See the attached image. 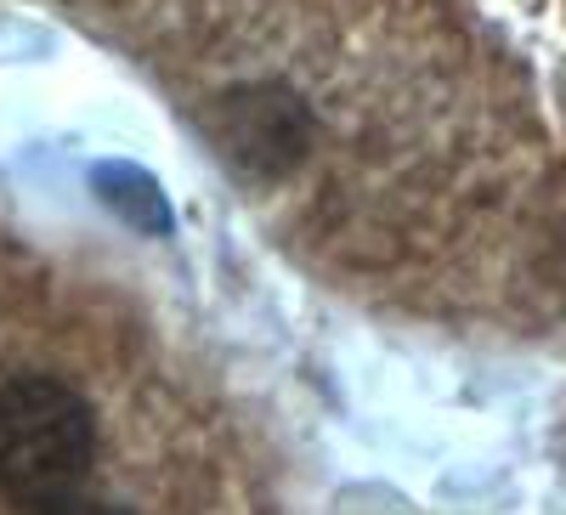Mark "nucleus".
I'll return each mask as SVG.
<instances>
[{
  "mask_svg": "<svg viewBox=\"0 0 566 515\" xmlns=\"http://www.w3.org/2000/svg\"><path fill=\"white\" fill-rule=\"evenodd\" d=\"M97 464V413L52 374H12L0 386V493L18 509H85Z\"/></svg>",
  "mask_w": 566,
  "mask_h": 515,
  "instance_id": "obj_1",
  "label": "nucleus"
},
{
  "mask_svg": "<svg viewBox=\"0 0 566 515\" xmlns=\"http://www.w3.org/2000/svg\"><path fill=\"white\" fill-rule=\"evenodd\" d=\"M221 148L239 154L244 170H283L306 148V108L277 85L232 91L221 114Z\"/></svg>",
  "mask_w": 566,
  "mask_h": 515,
  "instance_id": "obj_2",
  "label": "nucleus"
}]
</instances>
